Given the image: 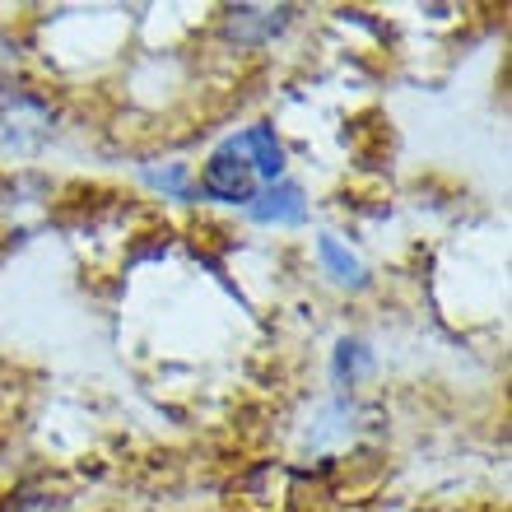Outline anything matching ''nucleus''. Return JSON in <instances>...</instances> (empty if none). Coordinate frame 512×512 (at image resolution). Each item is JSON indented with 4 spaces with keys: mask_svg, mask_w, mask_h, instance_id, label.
I'll use <instances>...</instances> for the list:
<instances>
[{
    "mask_svg": "<svg viewBox=\"0 0 512 512\" xmlns=\"http://www.w3.org/2000/svg\"><path fill=\"white\" fill-rule=\"evenodd\" d=\"M289 24V10H233V19H229V33L238 42H261V38H270V33H280V28Z\"/></svg>",
    "mask_w": 512,
    "mask_h": 512,
    "instance_id": "5",
    "label": "nucleus"
},
{
    "mask_svg": "<svg viewBox=\"0 0 512 512\" xmlns=\"http://www.w3.org/2000/svg\"><path fill=\"white\" fill-rule=\"evenodd\" d=\"M149 182H154V187H163V191H173V196H187V173H182V168H163V173H149Z\"/></svg>",
    "mask_w": 512,
    "mask_h": 512,
    "instance_id": "8",
    "label": "nucleus"
},
{
    "mask_svg": "<svg viewBox=\"0 0 512 512\" xmlns=\"http://www.w3.org/2000/svg\"><path fill=\"white\" fill-rule=\"evenodd\" d=\"M47 126H52V117H47L42 103H33V98H0V145L5 149L24 154L47 135Z\"/></svg>",
    "mask_w": 512,
    "mask_h": 512,
    "instance_id": "2",
    "label": "nucleus"
},
{
    "mask_svg": "<svg viewBox=\"0 0 512 512\" xmlns=\"http://www.w3.org/2000/svg\"><path fill=\"white\" fill-rule=\"evenodd\" d=\"M201 187L215 196V201H256V173H252V163L238 154L233 145H224L215 154V159L205 163V177H201Z\"/></svg>",
    "mask_w": 512,
    "mask_h": 512,
    "instance_id": "1",
    "label": "nucleus"
},
{
    "mask_svg": "<svg viewBox=\"0 0 512 512\" xmlns=\"http://www.w3.org/2000/svg\"><path fill=\"white\" fill-rule=\"evenodd\" d=\"M336 373H340V378H359V373H368V354H364V345H359V340H345V345H340Z\"/></svg>",
    "mask_w": 512,
    "mask_h": 512,
    "instance_id": "7",
    "label": "nucleus"
},
{
    "mask_svg": "<svg viewBox=\"0 0 512 512\" xmlns=\"http://www.w3.org/2000/svg\"><path fill=\"white\" fill-rule=\"evenodd\" d=\"M317 256H322V266L331 270V280H340V284H364V266H359V256L354 252H345V247L326 233V238H317Z\"/></svg>",
    "mask_w": 512,
    "mask_h": 512,
    "instance_id": "6",
    "label": "nucleus"
},
{
    "mask_svg": "<svg viewBox=\"0 0 512 512\" xmlns=\"http://www.w3.org/2000/svg\"><path fill=\"white\" fill-rule=\"evenodd\" d=\"M252 219H261V224H303L308 219V201H303V191L294 182H275L266 196L252 201Z\"/></svg>",
    "mask_w": 512,
    "mask_h": 512,
    "instance_id": "3",
    "label": "nucleus"
},
{
    "mask_svg": "<svg viewBox=\"0 0 512 512\" xmlns=\"http://www.w3.org/2000/svg\"><path fill=\"white\" fill-rule=\"evenodd\" d=\"M238 154H243L247 163H252V173H270V177H280L284 168V149L280 140H275V131L270 126H252L247 135H238V140H229Z\"/></svg>",
    "mask_w": 512,
    "mask_h": 512,
    "instance_id": "4",
    "label": "nucleus"
}]
</instances>
